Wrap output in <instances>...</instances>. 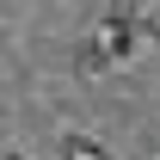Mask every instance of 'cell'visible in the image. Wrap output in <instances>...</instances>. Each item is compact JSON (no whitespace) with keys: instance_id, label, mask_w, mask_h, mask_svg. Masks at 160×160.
I'll use <instances>...</instances> for the list:
<instances>
[{"instance_id":"cell-5","label":"cell","mask_w":160,"mask_h":160,"mask_svg":"<svg viewBox=\"0 0 160 160\" xmlns=\"http://www.w3.org/2000/svg\"><path fill=\"white\" fill-rule=\"evenodd\" d=\"M0 148H6V123H0Z\"/></svg>"},{"instance_id":"cell-1","label":"cell","mask_w":160,"mask_h":160,"mask_svg":"<svg viewBox=\"0 0 160 160\" xmlns=\"http://www.w3.org/2000/svg\"><path fill=\"white\" fill-rule=\"evenodd\" d=\"M99 37H105V49H111L117 68L136 62V56H142V6H136V0H117V6L99 19Z\"/></svg>"},{"instance_id":"cell-3","label":"cell","mask_w":160,"mask_h":160,"mask_svg":"<svg viewBox=\"0 0 160 160\" xmlns=\"http://www.w3.org/2000/svg\"><path fill=\"white\" fill-rule=\"evenodd\" d=\"M56 160H117V154H111V142L92 136V129H62L56 136Z\"/></svg>"},{"instance_id":"cell-4","label":"cell","mask_w":160,"mask_h":160,"mask_svg":"<svg viewBox=\"0 0 160 160\" xmlns=\"http://www.w3.org/2000/svg\"><path fill=\"white\" fill-rule=\"evenodd\" d=\"M0 160H31V154H25V148H0Z\"/></svg>"},{"instance_id":"cell-6","label":"cell","mask_w":160,"mask_h":160,"mask_svg":"<svg viewBox=\"0 0 160 160\" xmlns=\"http://www.w3.org/2000/svg\"><path fill=\"white\" fill-rule=\"evenodd\" d=\"M154 160H160V154H154Z\"/></svg>"},{"instance_id":"cell-2","label":"cell","mask_w":160,"mask_h":160,"mask_svg":"<svg viewBox=\"0 0 160 160\" xmlns=\"http://www.w3.org/2000/svg\"><path fill=\"white\" fill-rule=\"evenodd\" d=\"M68 68H74L80 80H105L111 68H117V62H111V49H105V37L92 31V37H80L74 49H68Z\"/></svg>"}]
</instances>
